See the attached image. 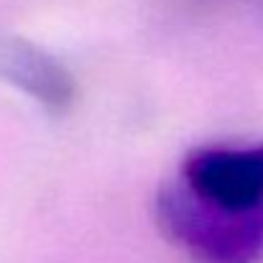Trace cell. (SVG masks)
Listing matches in <instances>:
<instances>
[{
  "mask_svg": "<svg viewBox=\"0 0 263 263\" xmlns=\"http://www.w3.org/2000/svg\"><path fill=\"white\" fill-rule=\"evenodd\" d=\"M179 181L215 207L258 212L263 210V143L197 148L184 159Z\"/></svg>",
  "mask_w": 263,
  "mask_h": 263,
  "instance_id": "obj_2",
  "label": "cell"
},
{
  "mask_svg": "<svg viewBox=\"0 0 263 263\" xmlns=\"http://www.w3.org/2000/svg\"><path fill=\"white\" fill-rule=\"evenodd\" d=\"M0 77L51 112L69 110L77 92L72 74L57 57L21 39L0 41Z\"/></svg>",
  "mask_w": 263,
  "mask_h": 263,
  "instance_id": "obj_3",
  "label": "cell"
},
{
  "mask_svg": "<svg viewBox=\"0 0 263 263\" xmlns=\"http://www.w3.org/2000/svg\"><path fill=\"white\" fill-rule=\"evenodd\" d=\"M154 215L161 233L194 263H263V210L215 207L174 179L156 192Z\"/></svg>",
  "mask_w": 263,
  "mask_h": 263,
  "instance_id": "obj_1",
  "label": "cell"
}]
</instances>
